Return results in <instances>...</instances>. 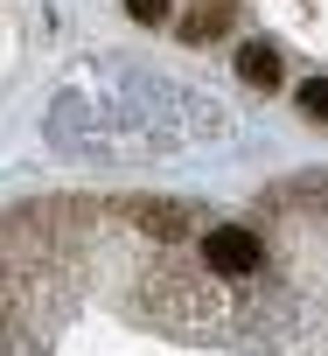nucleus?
I'll use <instances>...</instances> for the list:
<instances>
[{
  "label": "nucleus",
  "mask_w": 328,
  "mask_h": 356,
  "mask_svg": "<svg viewBox=\"0 0 328 356\" xmlns=\"http://www.w3.org/2000/svg\"><path fill=\"white\" fill-rule=\"evenodd\" d=\"M203 259H210V273H224V280H245V273H259L265 245H259L252 231L224 224V231H210V238H203Z\"/></svg>",
  "instance_id": "nucleus-1"
},
{
  "label": "nucleus",
  "mask_w": 328,
  "mask_h": 356,
  "mask_svg": "<svg viewBox=\"0 0 328 356\" xmlns=\"http://www.w3.org/2000/svg\"><path fill=\"white\" fill-rule=\"evenodd\" d=\"M238 70H245V84H259V91H272L286 70H279V49L272 42H245L238 49Z\"/></svg>",
  "instance_id": "nucleus-2"
},
{
  "label": "nucleus",
  "mask_w": 328,
  "mask_h": 356,
  "mask_svg": "<svg viewBox=\"0 0 328 356\" xmlns=\"http://www.w3.org/2000/svg\"><path fill=\"white\" fill-rule=\"evenodd\" d=\"M300 112H307V119H321V112H328V84H321V77H314V84H300Z\"/></svg>",
  "instance_id": "nucleus-3"
},
{
  "label": "nucleus",
  "mask_w": 328,
  "mask_h": 356,
  "mask_svg": "<svg viewBox=\"0 0 328 356\" xmlns=\"http://www.w3.org/2000/svg\"><path fill=\"white\" fill-rule=\"evenodd\" d=\"M133 22H168V0H126Z\"/></svg>",
  "instance_id": "nucleus-4"
}]
</instances>
